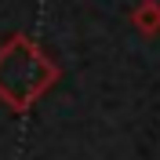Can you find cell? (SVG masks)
Segmentation results:
<instances>
[{"label":"cell","mask_w":160,"mask_h":160,"mask_svg":"<svg viewBox=\"0 0 160 160\" xmlns=\"http://www.w3.org/2000/svg\"><path fill=\"white\" fill-rule=\"evenodd\" d=\"M58 62L29 33H11L0 44V106L11 113H29L58 84Z\"/></svg>","instance_id":"1"},{"label":"cell","mask_w":160,"mask_h":160,"mask_svg":"<svg viewBox=\"0 0 160 160\" xmlns=\"http://www.w3.org/2000/svg\"><path fill=\"white\" fill-rule=\"evenodd\" d=\"M131 26L142 37H157L160 33V0H138L131 8Z\"/></svg>","instance_id":"2"}]
</instances>
